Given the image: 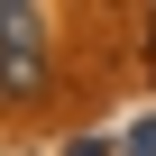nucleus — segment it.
<instances>
[{
	"label": "nucleus",
	"mask_w": 156,
	"mask_h": 156,
	"mask_svg": "<svg viewBox=\"0 0 156 156\" xmlns=\"http://www.w3.org/2000/svg\"><path fill=\"white\" fill-rule=\"evenodd\" d=\"M46 46H9V55H0V101H37L46 92Z\"/></svg>",
	"instance_id": "nucleus-1"
},
{
	"label": "nucleus",
	"mask_w": 156,
	"mask_h": 156,
	"mask_svg": "<svg viewBox=\"0 0 156 156\" xmlns=\"http://www.w3.org/2000/svg\"><path fill=\"white\" fill-rule=\"evenodd\" d=\"M9 46H46V9H28V0H0V55Z\"/></svg>",
	"instance_id": "nucleus-2"
},
{
	"label": "nucleus",
	"mask_w": 156,
	"mask_h": 156,
	"mask_svg": "<svg viewBox=\"0 0 156 156\" xmlns=\"http://www.w3.org/2000/svg\"><path fill=\"white\" fill-rule=\"evenodd\" d=\"M147 64H156V9H147Z\"/></svg>",
	"instance_id": "nucleus-3"
}]
</instances>
